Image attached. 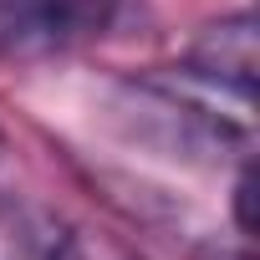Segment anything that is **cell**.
Segmentation results:
<instances>
[{"mask_svg": "<svg viewBox=\"0 0 260 260\" xmlns=\"http://www.w3.org/2000/svg\"><path fill=\"white\" fill-rule=\"evenodd\" d=\"M46 260H143L133 245H122L117 235H102V230H67Z\"/></svg>", "mask_w": 260, "mask_h": 260, "instance_id": "3957f363", "label": "cell"}, {"mask_svg": "<svg viewBox=\"0 0 260 260\" xmlns=\"http://www.w3.org/2000/svg\"><path fill=\"white\" fill-rule=\"evenodd\" d=\"M189 67L224 82V87L255 92V21L230 16L219 26H204V36L189 46Z\"/></svg>", "mask_w": 260, "mask_h": 260, "instance_id": "7a4b0ae2", "label": "cell"}, {"mask_svg": "<svg viewBox=\"0 0 260 260\" xmlns=\"http://www.w3.org/2000/svg\"><path fill=\"white\" fill-rule=\"evenodd\" d=\"M122 11V0H0V56L46 61L97 41Z\"/></svg>", "mask_w": 260, "mask_h": 260, "instance_id": "6da1fadb", "label": "cell"}, {"mask_svg": "<svg viewBox=\"0 0 260 260\" xmlns=\"http://www.w3.org/2000/svg\"><path fill=\"white\" fill-rule=\"evenodd\" d=\"M0 148H6V138H0Z\"/></svg>", "mask_w": 260, "mask_h": 260, "instance_id": "277c9868", "label": "cell"}]
</instances>
